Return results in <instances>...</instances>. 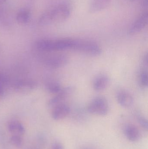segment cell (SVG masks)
I'll return each instance as SVG.
<instances>
[{
  "label": "cell",
  "mask_w": 148,
  "mask_h": 149,
  "mask_svg": "<svg viewBox=\"0 0 148 149\" xmlns=\"http://www.w3.org/2000/svg\"><path fill=\"white\" fill-rule=\"evenodd\" d=\"M76 39L61 38V39H43L37 41L36 47L43 51L52 52L74 49Z\"/></svg>",
  "instance_id": "6da1fadb"
},
{
  "label": "cell",
  "mask_w": 148,
  "mask_h": 149,
  "mask_svg": "<svg viewBox=\"0 0 148 149\" xmlns=\"http://www.w3.org/2000/svg\"><path fill=\"white\" fill-rule=\"evenodd\" d=\"M70 14L69 6L66 4L59 5L43 14L40 22L42 24L61 22L67 20Z\"/></svg>",
  "instance_id": "7a4b0ae2"
},
{
  "label": "cell",
  "mask_w": 148,
  "mask_h": 149,
  "mask_svg": "<svg viewBox=\"0 0 148 149\" xmlns=\"http://www.w3.org/2000/svg\"><path fill=\"white\" fill-rule=\"evenodd\" d=\"M74 50L89 56H97L102 53V49L96 43L90 40L76 39Z\"/></svg>",
  "instance_id": "3957f363"
},
{
  "label": "cell",
  "mask_w": 148,
  "mask_h": 149,
  "mask_svg": "<svg viewBox=\"0 0 148 149\" xmlns=\"http://www.w3.org/2000/svg\"><path fill=\"white\" fill-rule=\"evenodd\" d=\"M87 111L93 114L105 116L108 113L109 111L108 102L104 97H96L88 106Z\"/></svg>",
  "instance_id": "277c9868"
},
{
  "label": "cell",
  "mask_w": 148,
  "mask_h": 149,
  "mask_svg": "<svg viewBox=\"0 0 148 149\" xmlns=\"http://www.w3.org/2000/svg\"><path fill=\"white\" fill-rule=\"evenodd\" d=\"M74 88L71 86H68L62 88V90L55 96L53 97L49 102V106L52 108L62 104L74 92Z\"/></svg>",
  "instance_id": "5b68a950"
},
{
  "label": "cell",
  "mask_w": 148,
  "mask_h": 149,
  "mask_svg": "<svg viewBox=\"0 0 148 149\" xmlns=\"http://www.w3.org/2000/svg\"><path fill=\"white\" fill-rule=\"evenodd\" d=\"M148 22V14L147 11L141 15L130 26L129 31L130 35H136L140 33L145 27Z\"/></svg>",
  "instance_id": "8992f818"
},
{
  "label": "cell",
  "mask_w": 148,
  "mask_h": 149,
  "mask_svg": "<svg viewBox=\"0 0 148 149\" xmlns=\"http://www.w3.org/2000/svg\"><path fill=\"white\" fill-rule=\"evenodd\" d=\"M70 109L68 105L62 103L53 108L52 117L55 120H60L66 118L70 113Z\"/></svg>",
  "instance_id": "52a82bcc"
},
{
  "label": "cell",
  "mask_w": 148,
  "mask_h": 149,
  "mask_svg": "<svg viewBox=\"0 0 148 149\" xmlns=\"http://www.w3.org/2000/svg\"><path fill=\"white\" fill-rule=\"evenodd\" d=\"M36 83L33 81L23 80L17 81L14 85L16 91L21 93H28L35 88Z\"/></svg>",
  "instance_id": "ba28073f"
},
{
  "label": "cell",
  "mask_w": 148,
  "mask_h": 149,
  "mask_svg": "<svg viewBox=\"0 0 148 149\" xmlns=\"http://www.w3.org/2000/svg\"><path fill=\"white\" fill-rule=\"evenodd\" d=\"M116 99L120 106L129 108L134 103V98L129 93L125 90H120L116 95Z\"/></svg>",
  "instance_id": "9c48e42d"
},
{
  "label": "cell",
  "mask_w": 148,
  "mask_h": 149,
  "mask_svg": "<svg viewBox=\"0 0 148 149\" xmlns=\"http://www.w3.org/2000/svg\"><path fill=\"white\" fill-rule=\"evenodd\" d=\"M125 134L128 140L133 142L140 141L141 137L140 131L136 126L133 124L127 125L125 128Z\"/></svg>",
  "instance_id": "30bf717a"
},
{
  "label": "cell",
  "mask_w": 148,
  "mask_h": 149,
  "mask_svg": "<svg viewBox=\"0 0 148 149\" xmlns=\"http://www.w3.org/2000/svg\"><path fill=\"white\" fill-rule=\"evenodd\" d=\"M109 83L108 76L105 74H101L96 77L94 81L93 88L96 91H102L107 88Z\"/></svg>",
  "instance_id": "8fae6325"
},
{
  "label": "cell",
  "mask_w": 148,
  "mask_h": 149,
  "mask_svg": "<svg viewBox=\"0 0 148 149\" xmlns=\"http://www.w3.org/2000/svg\"><path fill=\"white\" fill-rule=\"evenodd\" d=\"M8 129L12 135L21 136L25 133V129L20 122L16 120H12L8 123Z\"/></svg>",
  "instance_id": "7c38bea8"
},
{
  "label": "cell",
  "mask_w": 148,
  "mask_h": 149,
  "mask_svg": "<svg viewBox=\"0 0 148 149\" xmlns=\"http://www.w3.org/2000/svg\"><path fill=\"white\" fill-rule=\"evenodd\" d=\"M68 62L69 58L67 56L65 55H59L50 58L47 63L51 67L60 68L67 65Z\"/></svg>",
  "instance_id": "4fadbf2b"
},
{
  "label": "cell",
  "mask_w": 148,
  "mask_h": 149,
  "mask_svg": "<svg viewBox=\"0 0 148 149\" xmlns=\"http://www.w3.org/2000/svg\"><path fill=\"white\" fill-rule=\"evenodd\" d=\"M111 0H92L89 10L92 13L103 10L109 5Z\"/></svg>",
  "instance_id": "5bb4252c"
},
{
  "label": "cell",
  "mask_w": 148,
  "mask_h": 149,
  "mask_svg": "<svg viewBox=\"0 0 148 149\" xmlns=\"http://www.w3.org/2000/svg\"><path fill=\"white\" fill-rule=\"evenodd\" d=\"M30 12L28 10L23 9L17 13L16 20L18 23L25 24L27 23L30 19Z\"/></svg>",
  "instance_id": "9a60e30c"
},
{
  "label": "cell",
  "mask_w": 148,
  "mask_h": 149,
  "mask_svg": "<svg viewBox=\"0 0 148 149\" xmlns=\"http://www.w3.org/2000/svg\"><path fill=\"white\" fill-rule=\"evenodd\" d=\"M139 85L142 88H146L148 85V76L147 70L142 69L139 72L138 76Z\"/></svg>",
  "instance_id": "2e32d148"
},
{
  "label": "cell",
  "mask_w": 148,
  "mask_h": 149,
  "mask_svg": "<svg viewBox=\"0 0 148 149\" xmlns=\"http://www.w3.org/2000/svg\"><path fill=\"white\" fill-rule=\"evenodd\" d=\"M47 90L49 93L53 94L59 93L62 89L61 85L56 81H50L46 85Z\"/></svg>",
  "instance_id": "e0dca14e"
},
{
  "label": "cell",
  "mask_w": 148,
  "mask_h": 149,
  "mask_svg": "<svg viewBox=\"0 0 148 149\" xmlns=\"http://www.w3.org/2000/svg\"><path fill=\"white\" fill-rule=\"evenodd\" d=\"M10 143L17 148H21L23 145V141L21 136L12 135L9 139Z\"/></svg>",
  "instance_id": "ac0fdd59"
},
{
  "label": "cell",
  "mask_w": 148,
  "mask_h": 149,
  "mask_svg": "<svg viewBox=\"0 0 148 149\" xmlns=\"http://www.w3.org/2000/svg\"><path fill=\"white\" fill-rule=\"evenodd\" d=\"M138 122L143 129L147 131L148 130V122L147 120L144 116H138L137 117Z\"/></svg>",
  "instance_id": "d6986e66"
},
{
  "label": "cell",
  "mask_w": 148,
  "mask_h": 149,
  "mask_svg": "<svg viewBox=\"0 0 148 149\" xmlns=\"http://www.w3.org/2000/svg\"><path fill=\"white\" fill-rule=\"evenodd\" d=\"M51 149H64V148L62 143L59 142H56L52 144Z\"/></svg>",
  "instance_id": "ffe728a7"
},
{
  "label": "cell",
  "mask_w": 148,
  "mask_h": 149,
  "mask_svg": "<svg viewBox=\"0 0 148 149\" xmlns=\"http://www.w3.org/2000/svg\"><path fill=\"white\" fill-rule=\"evenodd\" d=\"M148 54H146V55L144 56V57H143V63L144 65V66L146 67H147L148 64Z\"/></svg>",
  "instance_id": "44dd1931"
},
{
  "label": "cell",
  "mask_w": 148,
  "mask_h": 149,
  "mask_svg": "<svg viewBox=\"0 0 148 149\" xmlns=\"http://www.w3.org/2000/svg\"><path fill=\"white\" fill-rule=\"evenodd\" d=\"M143 5L144 7H147L148 6V0H143Z\"/></svg>",
  "instance_id": "7402d4cb"
},
{
  "label": "cell",
  "mask_w": 148,
  "mask_h": 149,
  "mask_svg": "<svg viewBox=\"0 0 148 149\" xmlns=\"http://www.w3.org/2000/svg\"><path fill=\"white\" fill-rule=\"evenodd\" d=\"M3 93V90L1 88V87L0 86V95H1Z\"/></svg>",
  "instance_id": "603a6c76"
},
{
  "label": "cell",
  "mask_w": 148,
  "mask_h": 149,
  "mask_svg": "<svg viewBox=\"0 0 148 149\" xmlns=\"http://www.w3.org/2000/svg\"><path fill=\"white\" fill-rule=\"evenodd\" d=\"M1 75H0V83H1Z\"/></svg>",
  "instance_id": "cb8c5ba5"
},
{
  "label": "cell",
  "mask_w": 148,
  "mask_h": 149,
  "mask_svg": "<svg viewBox=\"0 0 148 149\" xmlns=\"http://www.w3.org/2000/svg\"></svg>",
  "instance_id": "d4e9b609"
}]
</instances>
